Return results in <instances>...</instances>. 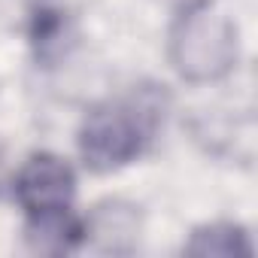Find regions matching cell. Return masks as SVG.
Listing matches in <instances>:
<instances>
[{"mask_svg":"<svg viewBox=\"0 0 258 258\" xmlns=\"http://www.w3.org/2000/svg\"><path fill=\"white\" fill-rule=\"evenodd\" d=\"M161 121L158 97L140 91L124 100L94 106L79 127V152L94 173H109L143 155Z\"/></svg>","mask_w":258,"mask_h":258,"instance_id":"1","label":"cell"},{"mask_svg":"<svg viewBox=\"0 0 258 258\" xmlns=\"http://www.w3.org/2000/svg\"><path fill=\"white\" fill-rule=\"evenodd\" d=\"M237 55V25L216 0H191L182 7L170 28V64L182 79L195 85L216 82L234 70Z\"/></svg>","mask_w":258,"mask_h":258,"instance_id":"2","label":"cell"},{"mask_svg":"<svg viewBox=\"0 0 258 258\" xmlns=\"http://www.w3.org/2000/svg\"><path fill=\"white\" fill-rule=\"evenodd\" d=\"M73 195H76V173L64 158L52 152L31 155L16 173V201L28 219L70 213Z\"/></svg>","mask_w":258,"mask_h":258,"instance_id":"3","label":"cell"},{"mask_svg":"<svg viewBox=\"0 0 258 258\" xmlns=\"http://www.w3.org/2000/svg\"><path fill=\"white\" fill-rule=\"evenodd\" d=\"M94 237V246L103 252H131L137 243V213L124 204L97 207V213L85 222V240Z\"/></svg>","mask_w":258,"mask_h":258,"instance_id":"4","label":"cell"},{"mask_svg":"<svg viewBox=\"0 0 258 258\" xmlns=\"http://www.w3.org/2000/svg\"><path fill=\"white\" fill-rule=\"evenodd\" d=\"M185 252H191V255H249L252 243L240 225L216 222V225L198 228L191 234V240L185 243Z\"/></svg>","mask_w":258,"mask_h":258,"instance_id":"5","label":"cell"},{"mask_svg":"<svg viewBox=\"0 0 258 258\" xmlns=\"http://www.w3.org/2000/svg\"><path fill=\"white\" fill-rule=\"evenodd\" d=\"M0 182H4V155H0Z\"/></svg>","mask_w":258,"mask_h":258,"instance_id":"6","label":"cell"}]
</instances>
